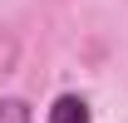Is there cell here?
Here are the masks:
<instances>
[{"mask_svg": "<svg viewBox=\"0 0 128 123\" xmlns=\"http://www.w3.org/2000/svg\"><path fill=\"white\" fill-rule=\"evenodd\" d=\"M0 123H34V108L25 98H0Z\"/></svg>", "mask_w": 128, "mask_h": 123, "instance_id": "cell-2", "label": "cell"}, {"mask_svg": "<svg viewBox=\"0 0 128 123\" xmlns=\"http://www.w3.org/2000/svg\"><path fill=\"white\" fill-rule=\"evenodd\" d=\"M44 123H94L89 98H84V94H59V98L49 104V118Z\"/></svg>", "mask_w": 128, "mask_h": 123, "instance_id": "cell-1", "label": "cell"}]
</instances>
